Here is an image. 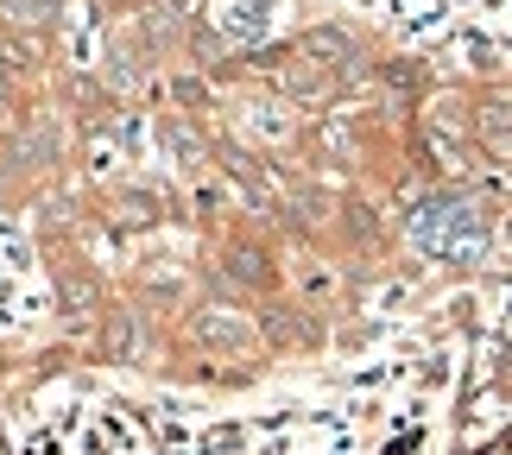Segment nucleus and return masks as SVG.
Returning <instances> with one entry per match:
<instances>
[{"instance_id":"6e6552de","label":"nucleus","mask_w":512,"mask_h":455,"mask_svg":"<svg viewBox=\"0 0 512 455\" xmlns=\"http://www.w3.org/2000/svg\"><path fill=\"white\" fill-rule=\"evenodd\" d=\"M13 19H45V0H13Z\"/></svg>"},{"instance_id":"20e7f679","label":"nucleus","mask_w":512,"mask_h":455,"mask_svg":"<svg viewBox=\"0 0 512 455\" xmlns=\"http://www.w3.org/2000/svg\"><path fill=\"white\" fill-rule=\"evenodd\" d=\"M304 51H310V64H323V70L329 64H348V38H336V32H317Z\"/></svg>"},{"instance_id":"39448f33","label":"nucleus","mask_w":512,"mask_h":455,"mask_svg":"<svg viewBox=\"0 0 512 455\" xmlns=\"http://www.w3.org/2000/svg\"><path fill=\"white\" fill-rule=\"evenodd\" d=\"M159 146L171 152V165H196V140H190L184 127H165V133H159Z\"/></svg>"},{"instance_id":"f257e3e1","label":"nucleus","mask_w":512,"mask_h":455,"mask_svg":"<svg viewBox=\"0 0 512 455\" xmlns=\"http://www.w3.org/2000/svg\"><path fill=\"white\" fill-rule=\"evenodd\" d=\"M411 234H418V247L443 253V260H468V253L481 247V215H475V203L437 196V203H424V215L411 222Z\"/></svg>"},{"instance_id":"0eeeda50","label":"nucleus","mask_w":512,"mask_h":455,"mask_svg":"<svg viewBox=\"0 0 512 455\" xmlns=\"http://www.w3.org/2000/svg\"><path fill=\"white\" fill-rule=\"evenodd\" d=\"M121 215H127V222H146V215H152V196H146V190H133L127 203H121Z\"/></svg>"},{"instance_id":"7ed1b4c3","label":"nucleus","mask_w":512,"mask_h":455,"mask_svg":"<svg viewBox=\"0 0 512 455\" xmlns=\"http://www.w3.org/2000/svg\"><path fill=\"white\" fill-rule=\"evenodd\" d=\"M475 127H481L487 146H512V102H487Z\"/></svg>"},{"instance_id":"f03ea898","label":"nucleus","mask_w":512,"mask_h":455,"mask_svg":"<svg viewBox=\"0 0 512 455\" xmlns=\"http://www.w3.org/2000/svg\"><path fill=\"white\" fill-rule=\"evenodd\" d=\"M196 342H209V348H247L253 329L234 310H203V316H196Z\"/></svg>"},{"instance_id":"423d86ee","label":"nucleus","mask_w":512,"mask_h":455,"mask_svg":"<svg viewBox=\"0 0 512 455\" xmlns=\"http://www.w3.org/2000/svg\"><path fill=\"white\" fill-rule=\"evenodd\" d=\"M228 266H234V279H247V285H266V279H272V272L260 266V253H234Z\"/></svg>"}]
</instances>
